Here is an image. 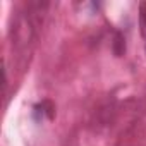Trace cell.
<instances>
[{
  "instance_id": "obj_1",
  "label": "cell",
  "mask_w": 146,
  "mask_h": 146,
  "mask_svg": "<svg viewBox=\"0 0 146 146\" xmlns=\"http://www.w3.org/2000/svg\"><path fill=\"white\" fill-rule=\"evenodd\" d=\"M139 28H141V35L146 38V2L139 4Z\"/></svg>"
},
{
  "instance_id": "obj_2",
  "label": "cell",
  "mask_w": 146,
  "mask_h": 146,
  "mask_svg": "<svg viewBox=\"0 0 146 146\" xmlns=\"http://www.w3.org/2000/svg\"><path fill=\"white\" fill-rule=\"evenodd\" d=\"M124 50H125L124 36H122L120 33H117V35H115V41H113V52H115V55H117V57H120V55L124 53Z\"/></svg>"
}]
</instances>
